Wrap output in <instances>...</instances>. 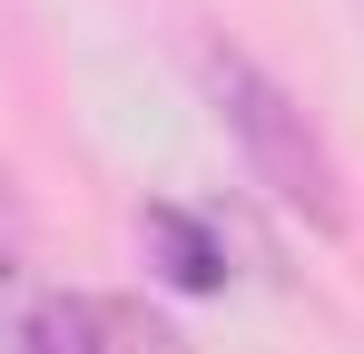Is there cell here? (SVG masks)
I'll return each instance as SVG.
<instances>
[{"label": "cell", "instance_id": "cell-4", "mask_svg": "<svg viewBox=\"0 0 364 354\" xmlns=\"http://www.w3.org/2000/svg\"><path fill=\"white\" fill-rule=\"evenodd\" d=\"M109 345H119V354H187L178 335H168L158 315H138V305H109Z\"/></svg>", "mask_w": 364, "mask_h": 354}, {"label": "cell", "instance_id": "cell-2", "mask_svg": "<svg viewBox=\"0 0 364 354\" xmlns=\"http://www.w3.org/2000/svg\"><path fill=\"white\" fill-rule=\"evenodd\" d=\"M138 246L158 256V276L178 295H217L227 286V246H217L207 217H187V207H148V217H138Z\"/></svg>", "mask_w": 364, "mask_h": 354}, {"label": "cell", "instance_id": "cell-3", "mask_svg": "<svg viewBox=\"0 0 364 354\" xmlns=\"http://www.w3.org/2000/svg\"><path fill=\"white\" fill-rule=\"evenodd\" d=\"M10 354H119L109 345V305H89V295H40V305L10 325Z\"/></svg>", "mask_w": 364, "mask_h": 354}, {"label": "cell", "instance_id": "cell-5", "mask_svg": "<svg viewBox=\"0 0 364 354\" xmlns=\"http://www.w3.org/2000/svg\"><path fill=\"white\" fill-rule=\"evenodd\" d=\"M20 256H30V207H20V187L0 177V286L20 276Z\"/></svg>", "mask_w": 364, "mask_h": 354}, {"label": "cell", "instance_id": "cell-1", "mask_svg": "<svg viewBox=\"0 0 364 354\" xmlns=\"http://www.w3.org/2000/svg\"><path fill=\"white\" fill-rule=\"evenodd\" d=\"M197 89H207L217 128L237 138L246 177H256L286 217H305L315 236H345V168H335V148L315 138V118H305L237 40H207V50H197Z\"/></svg>", "mask_w": 364, "mask_h": 354}]
</instances>
